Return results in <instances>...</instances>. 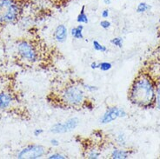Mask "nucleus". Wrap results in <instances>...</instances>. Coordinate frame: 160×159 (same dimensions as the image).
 Segmentation results:
<instances>
[{
  "instance_id": "obj_14",
  "label": "nucleus",
  "mask_w": 160,
  "mask_h": 159,
  "mask_svg": "<svg viewBox=\"0 0 160 159\" xmlns=\"http://www.w3.org/2000/svg\"><path fill=\"white\" fill-rule=\"evenodd\" d=\"M151 9H152V6L148 3H146V2H140L139 4L137 5L136 12L138 13H140V14H143V13L149 12Z\"/></svg>"
},
{
  "instance_id": "obj_1",
  "label": "nucleus",
  "mask_w": 160,
  "mask_h": 159,
  "mask_svg": "<svg viewBox=\"0 0 160 159\" xmlns=\"http://www.w3.org/2000/svg\"><path fill=\"white\" fill-rule=\"evenodd\" d=\"M157 84L147 73H139L133 80L128 92L130 102L138 107L150 109L155 107Z\"/></svg>"
},
{
  "instance_id": "obj_21",
  "label": "nucleus",
  "mask_w": 160,
  "mask_h": 159,
  "mask_svg": "<svg viewBox=\"0 0 160 159\" xmlns=\"http://www.w3.org/2000/svg\"><path fill=\"white\" fill-rule=\"evenodd\" d=\"M155 107L160 110V82L157 84L156 89V102H155Z\"/></svg>"
},
{
  "instance_id": "obj_26",
  "label": "nucleus",
  "mask_w": 160,
  "mask_h": 159,
  "mask_svg": "<svg viewBox=\"0 0 160 159\" xmlns=\"http://www.w3.org/2000/svg\"><path fill=\"white\" fill-rule=\"evenodd\" d=\"M98 64H99V62L94 61V62H92V64H91L90 66H91L92 70H98Z\"/></svg>"
},
{
  "instance_id": "obj_12",
  "label": "nucleus",
  "mask_w": 160,
  "mask_h": 159,
  "mask_svg": "<svg viewBox=\"0 0 160 159\" xmlns=\"http://www.w3.org/2000/svg\"><path fill=\"white\" fill-rule=\"evenodd\" d=\"M85 8H86V6L84 4L82 5L79 13H78V15L77 17V22L78 24H87L89 23V17L87 13H86V11H85Z\"/></svg>"
},
{
  "instance_id": "obj_19",
  "label": "nucleus",
  "mask_w": 160,
  "mask_h": 159,
  "mask_svg": "<svg viewBox=\"0 0 160 159\" xmlns=\"http://www.w3.org/2000/svg\"><path fill=\"white\" fill-rule=\"evenodd\" d=\"M46 158L47 159H66L68 158L67 156H65L64 154H62L60 152H53L51 154L46 155Z\"/></svg>"
},
{
  "instance_id": "obj_28",
  "label": "nucleus",
  "mask_w": 160,
  "mask_h": 159,
  "mask_svg": "<svg viewBox=\"0 0 160 159\" xmlns=\"http://www.w3.org/2000/svg\"><path fill=\"white\" fill-rule=\"evenodd\" d=\"M159 1H160V0H159Z\"/></svg>"
},
{
  "instance_id": "obj_7",
  "label": "nucleus",
  "mask_w": 160,
  "mask_h": 159,
  "mask_svg": "<svg viewBox=\"0 0 160 159\" xmlns=\"http://www.w3.org/2000/svg\"><path fill=\"white\" fill-rule=\"evenodd\" d=\"M79 123L80 120L76 117H73L65 120L64 122L55 123L51 127L50 131L52 134H65V133L75 131L77 128L78 127Z\"/></svg>"
},
{
  "instance_id": "obj_20",
  "label": "nucleus",
  "mask_w": 160,
  "mask_h": 159,
  "mask_svg": "<svg viewBox=\"0 0 160 159\" xmlns=\"http://www.w3.org/2000/svg\"><path fill=\"white\" fill-rule=\"evenodd\" d=\"M116 142L118 143V144L119 145V146H124L125 143H126V140H125V137H124V134H122V133H119V134H118L116 135Z\"/></svg>"
},
{
  "instance_id": "obj_6",
  "label": "nucleus",
  "mask_w": 160,
  "mask_h": 159,
  "mask_svg": "<svg viewBox=\"0 0 160 159\" xmlns=\"http://www.w3.org/2000/svg\"><path fill=\"white\" fill-rule=\"evenodd\" d=\"M127 117V112L123 108L118 106H109L106 108L105 112L100 117L99 123L103 125L112 123L118 118H124Z\"/></svg>"
},
{
  "instance_id": "obj_2",
  "label": "nucleus",
  "mask_w": 160,
  "mask_h": 159,
  "mask_svg": "<svg viewBox=\"0 0 160 159\" xmlns=\"http://www.w3.org/2000/svg\"><path fill=\"white\" fill-rule=\"evenodd\" d=\"M87 92L81 86L79 82L71 83L65 85L59 93L61 103L67 108L77 109L86 106L89 102Z\"/></svg>"
},
{
  "instance_id": "obj_5",
  "label": "nucleus",
  "mask_w": 160,
  "mask_h": 159,
  "mask_svg": "<svg viewBox=\"0 0 160 159\" xmlns=\"http://www.w3.org/2000/svg\"><path fill=\"white\" fill-rule=\"evenodd\" d=\"M47 155L46 148L37 144V143H30L21 148L17 153V158L18 159H40Z\"/></svg>"
},
{
  "instance_id": "obj_22",
  "label": "nucleus",
  "mask_w": 160,
  "mask_h": 159,
  "mask_svg": "<svg viewBox=\"0 0 160 159\" xmlns=\"http://www.w3.org/2000/svg\"><path fill=\"white\" fill-rule=\"evenodd\" d=\"M99 25L100 27L104 30H108L112 27V23L108 19H103L99 22Z\"/></svg>"
},
{
  "instance_id": "obj_4",
  "label": "nucleus",
  "mask_w": 160,
  "mask_h": 159,
  "mask_svg": "<svg viewBox=\"0 0 160 159\" xmlns=\"http://www.w3.org/2000/svg\"><path fill=\"white\" fill-rule=\"evenodd\" d=\"M15 50L18 58L25 64H36L39 60V53L37 46L28 39L18 40L15 44Z\"/></svg>"
},
{
  "instance_id": "obj_8",
  "label": "nucleus",
  "mask_w": 160,
  "mask_h": 159,
  "mask_svg": "<svg viewBox=\"0 0 160 159\" xmlns=\"http://www.w3.org/2000/svg\"><path fill=\"white\" fill-rule=\"evenodd\" d=\"M16 103V97L13 92L9 90H3L0 92V113L11 110Z\"/></svg>"
},
{
  "instance_id": "obj_17",
  "label": "nucleus",
  "mask_w": 160,
  "mask_h": 159,
  "mask_svg": "<svg viewBox=\"0 0 160 159\" xmlns=\"http://www.w3.org/2000/svg\"><path fill=\"white\" fill-rule=\"evenodd\" d=\"M112 64L110 63V62H107V61H103V62H99V64H98V70H100L101 72H109L112 69Z\"/></svg>"
},
{
  "instance_id": "obj_10",
  "label": "nucleus",
  "mask_w": 160,
  "mask_h": 159,
  "mask_svg": "<svg viewBox=\"0 0 160 159\" xmlns=\"http://www.w3.org/2000/svg\"><path fill=\"white\" fill-rule=\"evenodd\" d=\"M131 152L124 148H114L110 154V157L112 159H127L130 157Z\"/></svg>"
},
{
  "instance_id": "obj_24",
  "label": "nucleus",
  "mask_w": 160,
  "mask_h": 159,
  "mask_svg": "<svg viewBox=\"0 0 160 159\" xmlns=\"http://www.w3.org/2000/svg\"><path fill=\"white\" fill-rule=\"evenodd\" d=\"M101 17H103V19H108V17H110V11H109V9H104L101 12Z\"/></svg>"
},
{
  "instance_id": "obj_25",
  "label": "nucleus",
  "mask_w": 160,
  "mask_h": 159,
  "mask_svg": "<svg viewBox=\"0 0 160 159\" xmlns=\"http://www.w3.org/2000/svg\"><path fill=\"white\" fill-rule=\"evenodd\" d=\"M50 143H51V145H52V147H58L60 145V141L58 138H52L51 141H50Z\"/></svg>"
},
{
  "instance_id": "obj_18",
  "label": "nucleus",
  "mask_w": 160,
  "mask_h": 159,
  "mask_svg": "<svg viewBox=\"0 0 160 159\" xmlns=\"http://www.w3.org/2000/svg\"><path fill=\"white\" fill-rule=\"evenodd\" d=\"M111 44L117 48H122L124 45V38L122 37H115L111 39Z\"/></svg>"
},
{
  "instance_id": "obj_16",
  "label": "nucleus",
  "mask_w": 160,
  "mask_h": 159,
  "mask_svg": "<svg viewBox=\"0 0 160 159\" xmlns=\"http://www.w3.org/2000/svg\"><path fill=\"white\" fill-rule=\"evenodd\" d=\"M81 86L84 88V90L86 92H89V93H93V92H96L98 91V86L97 85H93V84H86V83H84L82 81L79 82Z\"/></svg>"
},
{
  "instance_id": "obj_15",
  "label": "nucleus",
  "mask_w": 160,
  "mask_h": 159,
  "mask_svg": "<svg viewBox=\"0 0 160 159\" xmlns=\"http://www.w3.org/2000/svg\"><path fill=\"white\" fill-rule=\"evenodd\" d=\"M92 47L96 52H102V53H105V52H108V48L103 44H101L99 41H98V40H93L92 41Z\"/></svg>"
},
{
  "instance_id": "obj_9",
  "label": "nucleus",
  "mask_w": 160,
  "mask_h": 159,
  "mask_svg": "<svg viewBox=\"0 0 160 159\" xmlns=\"http://www.w3.org/2000/svg\"><path fill=\"white\" fill-rule=\"evenodd\" d=\"M69 35L68 28L64 24H58L53 32V39L58 44H64Z\"/></svg>"
},
{
  "instance_id": "obj_27",
  "label": "nucleus",
  "mask_w": 160,
  "mask_h": 159,
  "mask_svg": "<svg viewBox=\"0 0 160 159\" xmlns=\"http://www.w3.org/2000/svg\"><path fill=\"white\" fill-rule=\"evenodd\" d=\"M103 2H104V4L109 5V4H111V3H112V0H103Z\"/></svg>"
},
{
  "instance_id": "obj_13",
  "label": "nucleus",
  "mask_w": 160,
  "mask_h": 159,
  "mask_svg": "<svg viewBox=\"0 0 160 159\" xmlns=\"http://www.w3.org/2000/svg\"><path fill=\"white\" fill-rule=\"evenodd\" d=\"M101 157V151L97 148H91L86 151L85 157L88 159H98Z\"/></svg>"
},
{
  "instance_id": "obj_23",
  "label": "nucleus",
  "mask_w": 160,
  "mask_h": 159,
  "mask_svg": "<svg viewBox=\"0 0 160 159\" xmlns=\"http://www.w3.org/2000/svg\"><path fill=\"white\" fill-rule=\"evenodd\" d=\"M44 132V131L42 128H37V129H35V130L33 131V136L38 137H40V136L42 135Z\"/></svg>"
},
{
  "instance_id": "obj_11",
  "label": "nucleus",
  "mask_w": 160,
  "mask_h": 159,
  "mask_svg": "<svg viewBox=\"0 0 160 159\" xmlns=\"http://www.w3.org/2000/svg\"><path fill=\"white\" fill-rule=\"evenodd\" d=\"M70 34L72 37V38L75 40L84 39V24H78L77 26H74L71 29Z\"/></svg>"
},
{
  "instance_id": "obj_3",
  "label": "nucleus",
  "mask_w": 160,
  "mask_h": 159,
  "mask_svg": "<svg viewBox=\"0 0 160 159\" xmlns=\"http://www.w3.org/2000/svg\"><path fill=\"white\" fill-rule=\"evenodd\" d=\"M21 12V5L17 0H0V26L17 23Z\"/></svg>"
}]
</instances>
